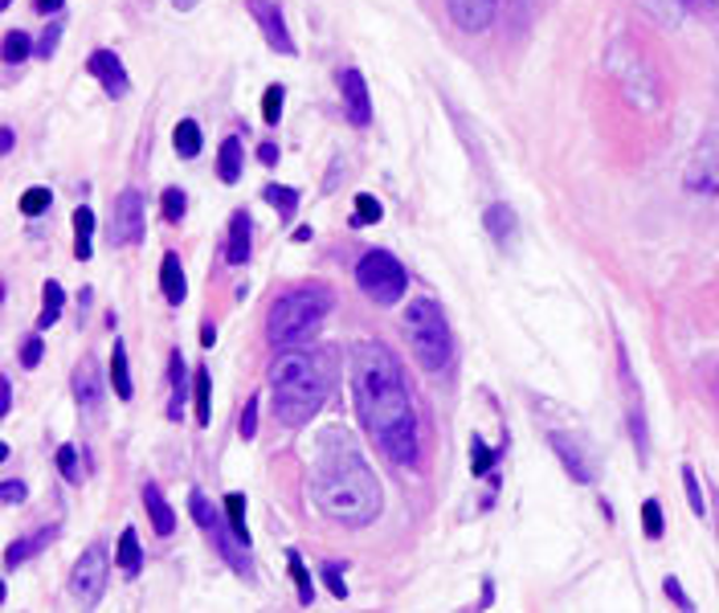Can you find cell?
Returning <instances> with one entry per match:
<instances>
[{"mask_svg": "<svg viewBox=\"0 0 719 613\" xmlns=\"http://www.w3.org/2000/svg\"><path fill=\"white\" fill-rule=\"evenodd\" d=\"M160 287H164V299L172 306L185 303L188 283H185V266H181V258L176 254H164V262H160Z\"/></svg>", "mask_w": 719, "mask_h": 613, "instance_id": "18", "label": "cell"}, {"mask_svg": "<svg viewBox=\"0 0 719 613\" xmlns=\"http://www.w3.org/2000/svg\"><path fill=\"white\" fill-rule=\"evenodd\" d=\"M225 520H230V528H234L237 536L250 545V528H246V499H241V495H230V499H225Z\"/></svg>", "mask_w": 719, "mask_h": 613, "instance_id": "32", "label": "cell"}, {"mask_svg": "<svg viewBox=\"0 0 719 613\" xmlns=\"http://www.w3.org/2000/svg\"><path fill=\"white\" fill-rule=\"evenodd\" d=\"M548 442H553L556 459L565 462V471H569L577 483H593V478H597V466L588 462V450L577 442L572 434H556V429H553V434H548Z\"/></svg>", "mask_w": 719, "mask_h": 613, "instance_id": "12", "label": "cell"}, {"mask_svg": "<svg viewBox=\"0 0 719 613\" xmlns=\"http://www.w3.org/2000/svg\"><path fill=\"white\" fill-rule=\"evenodd\" d=\"M662 593H667L670 601L679 605V610H695V601L686 597V589H683V585H679V577H667V580H662Z\"/></svg>", "mask_w": 719, "mask_h": 613, "instance_id": "43", "label": "cell"}, {"mask_svg": "<svg viewBox=\"0 0 719 613\" xmlns=\"http://www.w3.org/2000/svg\"><path fill=\"white\" fill-rule=\"evenodd\" d=\"M172 4H176L181 13H188V9H197V0H172Z\"/></svg>", "mask_w": 719, "mask_h": 613, "instance_id": "53", "label": "cell"}, {"mask_svg": "<svg viewBox=\"0 0 719 613\" xmlns=\"http://www.w3.org/2000/svg\"><path fill=\"white\" fill-rule=\"evenodd\" d=\"M262 201L274 204L278 213H283L286 222L295 217V209H299V188H286V185H266L262 188Z\"/></svg>", "mask_w": 719, "mask_h": 613, "instance_id": "27", "label": "cell"}, {"mask_svg": "<svg viewBox=\"0 0 719 613\" xmlns=\"http://www.w3.org/2000/svg\"><path fill=\"white\" fill-rule=\"evenodd\" d=\"M58 471H62V478H70V483H83V466H78V454H74V446H58Z\"/></svg>", "mask_w": 719, "mask_h": 613, "instance_id": "39", "label": "cell"}, {"mask_svg": "<svg viewBox=\"0 0 719 613\" xmlns=\"http://www.w3.org/2000/svg\"><path fill=\"white\" fill-rule=\"evenodd\" d=\"M470 454H474V459H470V475L474 478H483L486 471L495 466V450H491L483 438H470Z\"/></svg>", "mask_w": 719, "mask_h": 613, "instance_id": "33", "label": "cell"}, {"mask_svg": "<svg viewBox=\"0 0 719 613\" xmlns=\"http://www.w3.org/2000/svg\"><path fill=\"white\" fill-rule=\"evenodd\" d=\"M483 225H486V234H491V238L499 241V246H507V241H511V234H516V229H519L516 209H511V204H503V201H495V204H491V209H486Z\"/></svg>", "mask_w": 719, "mask_h": 613, "instance_id": "20", "label": "cell"}, {"mask_svg": "<svg viewBox=\"0 0 719 613\" xmlns=\"http://www.w3.org/2000/svg\"><path fill=\"white\" fill-rule=\"evenodd\" d=\"M0 392H4V401H0V417H9V409H13V385H9V376L0 380Z\"/></svg>", "mask_w": 719, "mask_h": 613, "instance_id": "47", "label": "cell"}, {"mask_svg": "<svg viewBox=\"0 0 719 613\" xmlns=\"http://www.w3.org/2000/svg\"><path fill=\"white\" fill-rule=\"evenodd\" d=\"M332 311V290L323 287H299L274 299L266 315V340L274 348H299L319 331L323 315Z\"/></svg>", "mask_w": 719, "mask_h": 613, "instance_id": "4", "label": "cell"}, {"mask_svg": "<svg viewBox=\"0 0 719 613\" xmlns=\"http://www.w3.org/2000/svg\"><path fill=\"white\" fill-rule=\"evenodd\" d=\"M332 356L307 352V348H283L270 364V397L274 417L283 426H307L315 417L327 392H332Z\"/></svg>", "mask_w": 719, "mask_h": 613, "instance_id": "3", "label": "cell"}, {"mask_svg": "<svg viewBox=\"0 0 719 613\" xmlns=\"http://www.w3.org/2000/svg\"><path fill=\"white\" fill-rule=\"evenodd\" d=\"M9 4H13V0H0V9H9Z\"/></svg>", "mask_w": 719, "mask_h": 613, "instance_id": "54", "label": "cell"}, {"mask_svg": "<svg viewBox=\"0 0 719 613\" xmlns=\"http://www.w3.org/2000/svg\"><path fill=\"white\" fill-rule=\"evenodd\" d=\"M286 568H290V580H295V589H299V601L302 605H311L315 601V589H311V573H307V564H302V556L290 548L286 552Z\"/></svg>", "mask_w": 719, "mask_h": 613, "instance_id": "29", "label": "cell"}, {"mask_svg": "<svg viewBox=\"0 0 719 613\" xmlns=\"http://www.w3.org/2000/svg\"><path fill=\"white\" fill-rule=\"evenodd\" d=\"M0 499H4V503H25V483H21V478L0 483Z\"/></svg>", "mask_w": 719, "mask_h": 613, "instance_id": "46", "label": "cell"}, {"mask_svg": "<svg viewBox=\"0 0 719 613\" xmlns=\"http://www.w3.org/2000/svg\"><path fill=\"white\" fill-rule=\"evenodd\" d=\"M253 17H258V25H262V37H266V46L274 53H295V37L286 34V21L283 13H278V4L274 0H250Z\"/></svg>", "mask_w": 719, "mask_h": 613, "instance_id": "10", "label": "cell"}, {"mask_svg": "<svg viewBox=\"0 0 719 613\" xmlns=\"http://www.w3.org/2000/svg\"><path fill=\"white\" fill-rule=\"evenodd\" d=\"M323 580H327V589H332V597H348V585H344V564L335 561H323Z\"/></svg>", "mask_w": 719, "mask_h": 613, "instance_id": "40", "label": "cell"}, {"mask_svg": "<svg viewBox=\"0 0 719 613\" xmlns=\"http://www.w3.org/2000/svg\"><path fill=\"white\" fill-rule=\"evenodd\" d=\"M250 213L246 209H237L234 217H230V241H225V258H230V266H246L250 262Z\"/></svg>", "mask_w": 719, "mask_h": 613, "instance_id": "16", "label": "cell"}, {"mask_svg": "<svg viewBox=\"0 0 719 613\" xmlns=\"http://www.w3.org/2000/svg\"><path fill=\"white\" fill-rule=\"evenodd\" d=\"M201 127H197V120H181L176 123V132H172V148H176V155L181 160H193V155L201 152Z\"/></svg>", "mask_w": 719, "mask_h": 613, "instance_id": "24", "label": "cell"}, {"mask_svg": "<svg viewBox=\"0 0 719 613\" xmlns=\"http://www.w3.org/2000/svg\"><path fill=\"white\" fill-rule=\"evenodd\" d=\"M185 192L181 188H164V197H160V213H164V222H181L185 217Z\"/></svg>", "mask_w": 719, "mask_h": 613, "instance_id": "36", "label": "cell"}, {"mask_svg": "<svg viewBox=\"0 0 719 613\" xmlns=\"http://www.w3.org/2000/svg\"><path fill=\"white\" fill-rule=\"evenodd\" d=\"M144 508H148L151 515V528L160 531V536H172L176 531V511L168 508V499L160 495V487H144Z\"/></svg>", "mask_w": 719, "mask_h": 613, "instance_id": "19", "label": "cell"}, {"mask_svg": "<svg viewBox=\"0 0 719 613\" xmlns=\"http://www.w3.org/2000/svg\"><path fill=\"white\" fill-rule=\"evenodd\" d=\"M41 356H46V343H41V336H25V343H21V364H25V368H37Z\"/></svg>", "mask_w": 719, "mask_h": 613, "instance_id": "41", "label": "cell"}, {"mask_svg": "<svg viewBox=\"0 0 719 613\" xmlns=\"http://www.w3.org/2000/svg\"><path fill=\"white\" fill-rule=\"evenodd\" d=\"M201 340H204V348H213V343H218V327H213V324H204Z\"/></svg>", "mask_w": 719, "mask_h": 613, "instance_id": "50", "label": "cell"}, {"mask_svg": "<svg viewBox=\"0 0 719 613\" xmlns=\"http://www.w3.org/2000/svg\"><path fill=\"white\" fill-rule=\"evenodd\" d=\"M62 306H66V290H62L50 278V283H46V306H41V315H37V327H53V324H58Z\"/></svg>", "mask_w": 719, "mask_h": 613, "instance_id": "30", "label": "cell"}, {"mask_svg": "<svg viewBox=\"0 0 719 613\" xmlns=\"http://www.w3.org/2000/svg\"><path fill=\"white\" fill-rule=\"evenodd\" d=\"M351 397H356L360 426L376 442V450L397 466H418V409H413V392H409L401 364L385 343H356V352H351Z\"/></svg>", "mask_w": 719, "mask_h": 613, "instance_id": "1", "label": "cell"}, {"mask_svg": "<svg viewBox=\"0 0 719 613\" xmlns=\"http://www.w3.org/2000/svg\"><path fill=\"white\" fill-rule=\"evenodd\" d=\"M356 283H360V290L369 295L372 303L393 306L405 299L409 274H405V266L388 250H369V254L356 262Z\"/></svg>", "mask_w": 719, "mask_h": 613, "instance_id": "6", "label": "cell"}, {"mask_svg": "<svg viewBox=\"0 0 719 613\" xmlns=\"http://www.w3.org/2000/svg\"><path fill=\"white\" fill-rule=\"evenodd\" d=\"M50 201H53L50 188H25V197H21V213H25V217H41V213L50 209Z\"/></svg>", "mask_w": 719, "mask_h": 613, "instance_id": "34", "label": "cell"}, {"mask_svg": "<svg viewBox=\"0 0 719 613\" xmlns=\"http://www.w3.org/2000/svg\"><path fill=\"white\" fill-rule=\"evenodd\" d=\"M95 392H99V376H95V364H90V360H83V364H78V373H74V397H78L83 413H90V409H95Z\"/></svg>", "mask_w": 719, "mask_h": 613, "instance_id": "25", "label": "cell"}, {"mask_svg": "<svg viewBox=\"0 0 719 613\" xmlns=\"http://www.w3.org/2000/svg\"><path fill=\"white\" fill-rule=\"evenodd\" d=\"M102 589H107V548L90 545L83 556H78L74 573H70V593H74L78 605L90 610V605L102 601Z\"/></svg>", "mask_w": 719, "mask_h": 613, "instance_id": "7", "label": "cell"}, {"mask_svg": "<svg viewBox=\"0 0 719 613\" xmlns=\"http://www.w3.org/2000/svg\"><path fill=\"white\" fill-rule=\"evenodd\" d=\"M74 234H78V241H74V254H78V258H90V238H95V213H90L86 204H78V209H74Z\"/></svg>", "mask_w": 719, "mask_h": 613, "instance_id": "28", "label": "cell"}, {"mask_svg": "<svg viewBox=\"0 0 719 613\" xmlns=\"http://www.w3.org/2000/svg\"><path fill=\"white\" fill-rule=\"evenodd\" d=\"M311 499L327 520L348 528H364L381 515V483L351 446L339 454H323L311 475Z\"/></svg>", "mask_w": 719, "mask_h": 613, "instance_id": "2", "label": "cell"}, {"mask_svg": "<svg viewBox=\"0 0 719 613\" xmlns=\"http://www.w3.org/2000/svg\"><path fill=\"white\" fill-rule=\"evenodd\" d=\"M258 160H262V164H274V160H278V148H274V143H262V148H258Z\"/></svg>", "mask_w": 719, "mask_h": 613, "instance_id": "49", "label": "cell"}, {"mask_svg": "<svg viewBox=\"0 0 719 613\" xmlns=\"http://www.w3.org/2000/svg\"><path fill=\"white\" fill-rule=\"evenodd\" d=\"M34 53V41H29V34H21V29H9V37H4V62L9 66H17V62H25Z\"/></svg>", "mask_w": 719, "mask_h": 613, "instance_id": "31", "label": "cell"}, {"mask_svg": "<svg viewBox=\"0 0 719 613\" xmlns=\"http://www.w3.org/2000/svg\"><path fill=\"white\" fill-rule=\"evenodd\" d=\"M111 385H115V397L132 401V364H127L123 340H115V348H111Z\"/></svg>", "mask_w": 719, "mask_h": 613, "instance_id": "23", "label": "cell"}, {"mask_svg": "<svg viewBox=\"0 0 719 613\" xmlns=\"http://www.w3.org/2000/svg\"><path fill=\"white\" fill-rule=\"evenodd\" d=\"M62 4H66V0H34V9H37V13H58Z\"/></svg>", "mask_w": 719, "mask_h": 613, "instance_id": "48", "label": "cell"}, {"mask_svg": "<svg viewBox=\"0 0 719 613\" xmlns=\"http://www.w3.org/2000/svg\"><path fill=\"white\" fill-rule=\"evenodd\" d=\"M193 401H197V426H209V401H213V376L209 368H197V380H193Z\"/></svg>", "mask_w": 719, "mask_h": 613, "instance_id": "26", "label": "cell"}, {"mask_svg": "<svg viewBox=\"0 0 719 613\" xmlns=\"http://www.w3.org/2000/svg\"><path fill=\"white\" fill-rule=\"evenodd\" d=\"M683 185L699 197H719V132H707V139L695 148Z\"/></svg>", "mask_w": 719, "mask_h": 613, "instance_id": "8", "label": "cell"}, {"mask_svg": "<svg viewBox=\"0 0 719 613\" xmlns=\"http://www.w3.org/2000/svg\"><path fill=\"white\" fill-rule=\"evenodd\" d=\"M13 143H17V136H13V127H4V143H0V148H4V155L13 152Z\"/></svg>", "mask_w": 719, "mask_h": 613, "instance_id": "51", "label": "cell"}, {"mask_svg": "<svg viewBox=\"0 0 719 613\" xmlns=\"http://www.w3.org/2000/svg\"><path fill=\"white\" fill-rule=\"evenodd\" d=\"M262 120H266L270 127L283 120V86L278 83L266 86V95H262Z\"/></svg>", "mask_w": 719, "mask_h": 613, "instance_id": "37", "label": "cell"}, {"mask_svg": "<svg viewBox=\"0 0 719 613\" xmlns=\"http://www.w3.org/2000/svg\"><path fill=\"white\" fill-rule=\"evenodd\" d=\"M53 540H58V528H53V524H46V528L37 531V536H21V540H13V545H9V556H4V564H9V568H21V564L29 561V556L46 552Z\"/></svg>", "mask_w": 719, "mask_h": 613, "instance_id": "17", "label": "cell"}, {"mask_svg": "<svg viewBox=\"0 0 719 613\" xmlns=\"http://www.w3.org/2000/svg\"><path fill=\"white\" fill-rule=\"evenodd\" d=\"M339 90H344V102H348V120L356 127H369L372 102H369V83L360 78V70H344L339 74Z\"/></svg>", "mask_w": 719, "mask_h": 613, "instance_id": "14", "label": "cell"}, {"mask_svg": "<svg viewBox=\"0 0 719 613\" xmlns=\"http://www.w3.org/2000/svg\"><path fill=\"white\" fill-rule=\"evenodd\" d=\"M686 9H695V13H703V9H711V0H683Z\"/></svg>", "mask_w": 719, "mask_h": 613, "instance_id": "52", "label": "cell"}, {"mask_svg": "<svg viewBox=\"0 0 719 613\" xmlns=\"http://www.w3.org/2000/svg\"><path fill=\"white\" fill-rule=\"evenodd\" d=\"M446 9L462 34H483L499 13V0H446Z\"/></svg>", "mask_w": 719, "mask_h": 613, "instance_id": "11", "label": "cell"}, {"mask_svg": "<svg viewBox=\"0 0 719 613\" xmlns=\"http://www.w3.org/2000/svg\"><path fill=\"white\" fill-rule=\"evenodd\" d=\"M111 241H144V197L127 188L115 204V229H111Z\"/></svg>", "mask_w": 719, "mask_h": 613, "instance_id": "9", "label": "cell"}, {"mask_svg": "<svg viewBox=\"0 0 719 613\" xmlns=\"http://www.w3.org/2000/svg\"><path fill=\"white\" fill-rule=\"evenodd\" d=\"M58 37H62V21H53V25H46V29H41V41H37V46H34L37 58H50L53 46H58Z\"/></svg>", "mask_w": 719, "mask_h": 613, "instance_id": "42", "label": "cell"}, {"mask_svg": "<svg viewBox=\"0 0 719 613\" xmlns=\"http://www.w3.org/2000/svg\"><path fill=\"white\" fill-rule=\"evenodd\" d=\"M405 340H409V348H413V356L421 360L425 373H442L454 360L450 324H446L442 306L434 299H425V295L405 306Z\"/></svg>", "mask_w": 719, "mask_h": 613, "instance_id": "5", "label": "cell"}, {"mask_svg": "<svg viewBox=\"0 0 719 613\" xmlns=\"http://www.w3.org/2000/svg\"><path fill=\"white\" fill-rule=\"evenodd\" d=\"M168 385H172V397H168V417L172 422H181L185 417V401H188V368H185V356L181 352H172L168 356Z\"/></svg>", "mask_w": 719, "mask_h": 613, "instance_id": "15", "label": "cell"}, {"mask_svg": "<svg viewBox=\"0 0 719 613\" xmlns=\"http://www.w3.org/2000/svg\"><path fill=\"white\" fill-rule=\"evenodd\" d=\"M253 434H258V397H250L246 409H241V438L250 442Z\"/></svg>", "mask_w": 719, "mask_h": 613, "instance_id": "45", "label": "cell"}, {"mask_svg": "<svg viewBox=\"0 0 719 613\" xmlns=\"http://www.w3.org/2000/svg\"><path fill=\"white\" fill-rule=\"evenodd\" d=\"M119 568L127 573V577H135L139 568H144V548H139V536H135V528H123L119 531V552H115Z\"/></svg>", "mask_w": 719, "mask_h": 613, "instance_id": "22", "label": "cell"}, {"mask_svg": "<svg viewBox=\"0 0 719 613\" xmlns=\"http://www.w3.org/2000/svg\"><path fill=\"white\" fill-rule=\"evenodd\" d=\"M381 217H385V209H381L376 197H369V192H364V197H356V225H376Z\"/></svg>", "mask_w": 719, "mask_h": 613, "instance_id": "38", "label": "cell"}, {"mask_svg": "<svg viewBox=\"0 0 719 613\" xmlns=\"http://www.w3.org/2000/svg\"><path fill=\"white\" fill-rule=\"evenodd\" d=\"M642 531H646L650 540H658V536L667 531V524H662V508H658V499H646V503H642Z\"/></svg>", "mask_w": 719, "mask_h": 613, "instance_id": "35", "label": "cell"}, {"mask_svg": "<svg viewBox=\"0 0 719 613\" xmlns=\"http://www.w3.org/2000/svg\"><path fill=\"white\" fill-rule=\"evenodd\" d=\"M218 176L225 180V185H237V180H241V139H237V136H225V139H221Z\"/></svg>", "mask_w": 719, "mask_h": 613, "instance_id": "21", "label": "cell"}, {"mask_svg": "<svg viewBox=\"0 0 719 613\" xmlns=\"http://www.w3.org/2000/svg\"><path fill=\"white\" fill-rule=\"evenodd\" d=\"M683 487H686V499H691V511H695V515H703L699 478H695V471H691V466H683Z\"/></svg>", "mask_w": 719, "mask_h": 613, "instance_id": "44", "label": "cell"}, {"mask_svg": "<svg viewBox=\"0 0 719 613\" xmlns=\"http://www.w3.org/2000/svg\"><path fill=\"white\" fill-rule=\"evenodd\" d=\"M86 70H90V74L107 86V95H111V99H123V95H127V86H132V78H127V70H123V62H119L115 50H95L90 53V62H86Z\"/></svg>", "mask_w": 719, "mask_h": 613, "instance_id": "13", "label": "cell"}]
</instances>
